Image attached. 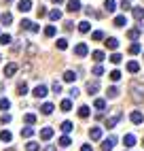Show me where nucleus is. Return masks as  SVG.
Segmentation results:
<instances>
[{
    "label": "nucleus",
    "mask_w": 144,
    "mask_h": 151,
    "mask_svg": "<svg viewBox=\"0 0 144 151\" xmlns=\"http://www.w3.org/2000/svg\"><path fill=\"white\" fill-rule=\"evenodd\" d=\"M129 92H131V100H133V102H142V100H144V83L131 81L129 83Z\"/></svg>",
    "instance_id": "1"
},
{
    "label": "nucleus",
    "mask_w": 144,
    "mask_h": 151,
    "mask_svg": "<svg viewBox=\"0 0 144 151\" xmlns=\"http://www.w3.org/2000/svg\"><path fill=\"white\" fill-rule=\"evenodd\" d=\"M19 26H21V30H28V32H34V34L40 30L34 22H30V19H21V24H19Z\"/></svg>",
    "instance_id": "2"
},
{
    "label": "nucleus",
    "mask_w": 144,
    "mask_h": 151,
    "mask_svg": "<svg viewBox=\"0 0 144 151\" xmlns=\"http://www.w3.org/2000/svg\"><path fill=\"white\" fill-rule=\"evenodd\" d=\"M115 145H117V136H108V138L102 140V149H104V151H110Z\"/></svg>",
    "instance_id": "3"
},
{
    "label": "nucleus",
    "mask_w": 144,
    "mask_h": 151,
    "mask_svg": "<svg viewBox=\"0 0 144 151\" xmlns=\"http://www.w3.org/2000/svg\"><path fill=\"white\" fill-rule=\"evenodd\" d=\"M74 53H76L78 58H85V55L89 53V47H87V43H78V45L74 47Z\"/></svg>",
    "instance_id": "4"
},
{
    "label": "nucleus",
    "mask_w": 144,
    "mask_h": 151,
    "mask_svg": "<svg viewBox=\"0 0 144 151\" xmlns=\"http://www.w3.org/2000/svg\"><path fill=\"white\" fill-rule=\"evenodd\" d=\"M17 9H19L21 13H28L30 9H32V0H19V2H17Z\"/></svg>",
    "instance_id": "5"
},
{
    "label": "nucleus",
    "mask_w": 144,
    "mask_h": 151,
    "mask_svg": "<svg viewBox=\"0 0 144 151\" xmlns=\"http://www.w3.org/2000/svg\"><path fill=\"white\" fill-rule=\"evenodd\" d=\"M17 70H19V66H17L15 62H11V64H6V66H4V77H13V75L17 73Z\"/></svg>",
    "instance_id": "6"
},
{
    "label": "nucleus",
    "mask_w": 144,
    "mask_h": 151,
    "mask_svg": "<svg viewBox=\"0 0 144 151\" xmlns=\"http://www.w3.org/2000/svg\"><path fill=\"white\" fill-rule=\"evenodd\" d=\"M121 117H123V113H117V115L108 117V119H106V128H108V130H110V128H115V126L119 124V119H121Z\"/></svg>",
    "instance_id": "7"
},
{
    "label": "nucleus",
    "mask_w": 144,
    "mask_h": 151,
    "mask_svg": "<svg viewBox=\"0 0 144 151\" xmlns=\"http://www.w3.org/2000/svg\"><path fill=\"white\" fill-rule=\"evenodd\" d=\"M53 134H55V130L53 128H43V130H40V138H43V140H49V138H53Z\"/></svg>",
    "instance_id": "8"
},
{
    "label": "nucleus",
    "mask_w": 144,
    "mask_h": 151,
    "mask_svg": "<svg viewBox=\"0 0 144 151\" xmlns=\"http://www.w3.org/2000/svg\"><path fill=\"white\" fill-rule=\"evenodd\" d=\"M68 11L70 13H78L81 11V0H68Z\"/></svg>",
    "instance_id": "9"
},
{
    "label": "nucleus",
    "mask_w": 144,
    "mask_h": 151,
    "mask_svg": "<svg viewBox=\"0 0 144 151\" xmlns=\"http://www.w3.org/2000/svg\"><path fill=\"white\" fill-rule=\"evenodd\" d=\"M129 119H131V124H142V122H144V115L140 113V111H131Z\"/></svg>",
    "instance_id": "10"
},
{
    "label": "nucleus",
    "mask_w": 144,
    "mask_h": 151,
    "mask_svg": "<svg viewBox=\"0 0 144 151\" xmlns=\"http://www.w3.org/2000/svg\"><path fill=\"white\" fill-rule=\"evenodd\" d=\"M123 145H125L127 149H131L133 145H136V136H133V134H125V136H123Z\"/></svg>",
    "instance_id": "11"
},
{
    "label": "nucleus",
    "mask_w": 144,
    "mask_h": 151,
    "mask_svg": "<svg viewBox=\"0 0 144 151\" xmlns=\"http://www.w3.org/2000/svg\"><path fill=\"white\" fill-rule=\"evenodd\" d=\"M47 92H49L47 85H36V87H34V96H36V98H45Z\"/></svg>",
    "instance_id": "12"
},
{
    "label": "nucleus",
    "mask_w": 144,
    "mask_h": 151,
    "mask_svg": "<svg viewBox=\"0 0 144 151\" xmlns=\"http://www.w3.org/2000/svg\"><path fill=\"white\" fill-rule=\"evenodd\" d=\"M131 13H133V19H138V22H142V19H144V9H142V6H133Z\"/></svg>",
    "instance_id": "13"
},
{
    "label": "nucleus",
    "mask_w": 144,
    "mask_h": 151,
    "mask_svg": "<svg viewBox=\"0 0 144 151\" xmlns=\"http://www.w3.org/2000/svg\"><path fill=\"white\" fill-rule=\"evenodd\" d=\"M89 136H91V140H100V138H102V128H98V126L91 128V130H89Z\"/></svg>",
    "instance_id": "14"
},
{
    "label": "nucleus",
    "mask_w": 144,
    "mask_h": 151,
    "mask_svg": "<svg viewBox=\"0 0 144 151\" xmlns=\"http://www.w3.org/2000/svg\"><path fill=\"white\" fill-rule=\"evenodd\" d=\"M98 89H100V83H98V81H89V83H87V92H89L91 96L98 94Z\"/></svg>",
    "instance_id": "15"
},
{
    "label": "nucleus",
    "mask_w": 144,
    "mask_h": 151,
    "mask_svg": "<svg viewBox=\"0 0 144 151\" xmlns=\"http://www.w3.org/2000/svg\"><path fill=\"white\" fill-rule=\"evenodd\" d=\"M0 22H2V26H9V24H13V15L4 11L2 15H0Z\"/></svg>",
    "instance_id": "16"
},
{
    "label": "nucleus",
    "mask_w": 144,
    "mask_h": 151,
    "mask_svg": "<svg viewBox=\"0 0 144 151\" xmlns=\"http://www.w3.org/2000/svg\"><path fill=\"white\" fill-rule=\"evenodd\" d=\"M127 70H129L131 75H136L138 70H140V64L136 62V60H131V62H127Z\"/></svg>",
    "instance_id": "17"
},
{
    "label": "nucleus",
    "mask_w": 144,
    "mask_h": 151,
    "mask_svg": "<svg viewBox=\"0 0 144 151\" xmlns=\"http://www.w3.org/2000/svg\"><path fill=\"white\" fill-rule=\"evenodd\" d=\"M49 19H51V22H59V19H61V11H59V9L49 11Z\"/></svg>",
    "instance_id": "18"
},
{
    "label": "nucleus",
    "mask_w": 144,
    "mask_h": 151,
    "mask_svg": "<svg viewBox=\"0 0 144 151\" xmlns=\"http://www.w3.org/2000/svg\"><path fill=\"white\" fill-rule=\"evenodd\" d=\"M89 115H91L89 106H85V104H83V106H78V117H81V119H87Z\"/></svg>",
    "instance_id": "19"
},
{
    "label": "nucleus",
    "mask_w": 144,
    "mask_h": 151,
    "mask_svg": "<svg viewBox=\"0 0 144 151\" xmlns=\"http://www.w3.org/2000/svg\"><path fill=\"white\" fill-rule=\"evenodd\" d=\"M59 130H61V132H64V134H70L72 130H74V126H72V122H64V124L59 126Z\"/></svg>",
    "instance_id": "20"
},
{
    "label": "nucleus",
    "mask_w": 144,
    "mask_h": 151,
    "mask_svg": "<svg viewBox=\"0 0 144 151\" xmlns=\"http://www.w3.org/2000/svg\"><path fill=\"white\" fill-rule=\"evenodd\" d=\"M74 79H76V73H74V70H66V73H64V81H66V83H72Z\"/></svg>",
    "instance_id": "21"
},
{
    "label": "nucleus",
    "mask_w": 144,
    "mask_h": 151,
    "mask_svg": "<svg viewBox=\"0 0 144 151\" xmlns=\"http://www.w3.org/2000/svg\"><path fill=\"white\" fill-rule=\"evenodd\" d=\"M59 109L64 111V113H68V111H72V100H61V104H59Z\"/></svg>",
    "instance_id": "22"
},
{
    "label": "nucleus",
    "mask_w": 144,
    "mask_h": 151,
    "mask_svg": "<svg viewBox=\"0 0 144 151\" xmlns=\"http://www.w3.org/2000/svg\"><path fill=\"white\" fill-rule=\"evenodd\" d=\"M24 122H26L28 126H34V124H36V115H34V113H26V115H24Z\"/></svg>",
    "instance_id": "23"
},
{
    "label": "nucleus",
    "mask_w": 144,
    "mask_h": 151,
    "mask_svg": "<svg viewBox=\"0 0 144 151\" xmlns=\"http://www.w3.org/2000/svg\"><path fill=\"white\" fill-rule=\"evenodd\" d=\"M125 24H127V17H125V15H117V17H115V26H117V28H123Z\"/></svg>",
    "instance_id": "24"
},
{
    "label": "nucleus",
    "mask_w": 144,
    "mask_h": 151,
    "mask_svg": "<svg viewBox=\"0 0 144 151\" xmlns=\"http://www.w3.org/2000/svg\"><path fill=\"white\" fill-rule=\"evenodd\" d=\"M17 94H19V96H26V94H28V83H26V81L17 83Z\"/></svg>",
    "instance_id": "25"
},
{
    "label": "nucleus",
    "mask_w": 144,
    "mask_h": 151,
    "mask_svg": "<svg viewBox=\"0 0 144 151\" xmlns=\"http://www.w3.org/2000/svg\"><path fill=\"white\" fill-rule=\"evenodd\" d=\"M53 104H51V102H45L43 106H40V111H43V115H51V113H53Z\"/></svg>",
    "instance_id": "26"
},
{
    "label": "nucleus",
    "mask_w": 144,
    "mask_h": 151,
    "mask_svg": "<svg viewBox=\"0 0 144 151\" xmlns=\"http://www.w3.org/2000/svg\"><path fill=\"white\" fill-rule=\"evenodd\" d=\"M0 140H4V143H11V140H13V134L9 132V130H2V132H0Z\"/></svg>",
    "instance_id": "27"
},
{
    "label": "nucleus",
    "mask_w": 144,
    "mask_h": 151,
    "mask_svg": "<svg viewBox=\"0 0 144 151\" xmlns=\"http://www.w3.org/2000/svg\"><path fill=\"white\" fill-rule=\"evenodd\" d=\"M104 9H106L108 13H112L117 9V2H115V0H104Z\"/></svg>",
    "instance_id": "28"
},
{
    "label": "nucleus",
    "mask_w": 144,
    "mask_h": 151,
    "mask_svg": "<svg viewBox=\"0 0 144 151\" xmlns=\"http://www.w3.org/2000/svg\"><path fill=\"white\" fill-rule=\"evenodd\" d=\"M21 136L24 138H32L34 136V128H30V126L28 128H21Z\"/></svg>",
    "instance_id": "29"
},
{
    "label": "nucleus",
    "mask_w": 144,
    "mask_h": 151,
    "mask_svg": "<svg viewBox=\"0 0 144 151\" xmlns=\"http://www.w3.org/2000/svg\"><path fill=\"white\" fill-rule=\"evenodd\" d=\"M89 30H91V24H89V22H81V24H78V32H83V34H87Z\"/></svg>",
    "instance_id": "30"
},
{
    "label": "nucleus",
    "mask_w": 144,
    "mask_h": 151,
    "mask_svg": "<svg viewBox=\"0 0 144 151\" xmlns=\"http://www.w3.org/2000/svg\"><path fill=\"white\" fill-rule=\"evenodd\" d=\"M104 45H106L108 49H117V47H119V41H117V38H112V36H110V38H106V43H104Z\"/></svg>",
    "instance_id": "31"
},
{
    "label": "nucleus",
    "mask_w": 144,
    "mask_h": 151,
    "mask_svg": "<svg viewBox=\"0 0 144 151\" xmlns=\"http://www.w3.org/2000/svg\"><path fill=\"white\" fill-rule=\"evenodd\" d=\"M11 109V100L9 98H0V111H9Z\"/></svg>",
    "instance_id": "32"
},
{
    "label": "nucleus",
    "mask_w": 144,
    "mask_h": 151,
    "mask_svg": "<svg viewBox=\"0 0 144 151\" xmlns=\"http://www.w3.org/2000/svg\"><path fill=\"white\" fill-rule=\"evenodd\" d=\"M127 36L131 38V41H133V43H136V38L140 36V28H131V30H129V32H127Z\"/></svg>",
    "instance_id": "33"
},
{
    "label": "nucleus",
    "mask_w": 144,
    "mask_h": 151,
    "mask_svg": "<svg viewBox=\"0 0 144 151\" xmlns=\"http://www.w3.org/2000/svg\"><path fill=\"white\" fill-rule=\"evenodd\" d=\"M93 106H96L98 111H104V109H106V100H102V98H96V102H93Z\"/></svg>",
    "instance_id": "34"
},
{
    "label": "nucleus",
    "mask_w": 144,
    "mask_h": 151,
    "mask_svg": "<svg viewBox=\"0 0 144 151\" xmlns=\"http://www.w3.org/2000/svg\"><path fill=\"white\" fill-rule=\"evenodd\" d=\"M91 73H93L96 77H100V75H104V66H102V64H96L93 68H91Z\"/></svg>",
    "instance_id": "35"
},
{
    "label": "nucleus",
    "mask_w": 144,
    "mask_h": 151,
    "mask_svg": "<svg viewBox=\"0 0 144 151\" xmlns=\"http://www.w3.org/2000/svg\"><path fill=\"white\" fill-rule=\"evenodd\" d=\"M140 51H142V47H140L138 43H131V45H129V53H131V55H136V53H140Z\"/></svg>",
    "instance_id": "36"
},
{
    "label": "nucleus",
    "mask_w": 144,
    "mask_h": 151,
    "mask_svg": "<svg viewBox=\"0 0 144 151\" xmlns=\"http://www.w3.org/2000/svg\"><path fill=\"white\" fill-rule=\"evenodd\" d=\"M70 145H72V140H70V136H66V134H64V136L59 138V147H70Z\"/></svg>",
    "instance_id": "37"
},
{
    "label": "nucleus",
    "mask_w": 144,
    "mask_h": 151,
    "mask_svg": "<svg viewBox=\"0 0 144 151\" xmlns=\"http://www.w3.org/2000/svg\"><path fill=\"white\" fill-rule=\"evenodd\" d=\"M91 58H93V60H96V62L100 64V62H102V60H104V51H100V49H98V51H93V53H91Z\"/></svg>",
    "instance_id": "38"
},
{
    "label": "nucleus",
    "mask_w": 144,
    "mask_h": 151,
    "mask_svg": "<svg viewBox=\"0 0 144 151\" xmlns=\"http://www.w3.org/2000/svg\"><path fill=\"white\" fill-rule=\"evenodd\" d=\"M11 34H0V45H11Z\"/></svg>",
    "instance_id": "39"
},
{
    "label": "nucleus",
    "mask_w": 144,
    "mask_h": 151,
    "mask_svg": "<svg viewBox=\"0 0 144 151\" xmlns=\"http://www.w3.org/2000/svg\"><path fill=\"white\" fill-rule=\"evenodd\" d=\"M26 149H28V151H40V145L34 143V140H30V143L26 145Z\"/></svg>",
    "instance_id": "40"
},
{
    "label": "nucleus",
    "mask_w": 144,
    "mask_h": 151,
    "mask_svg": "<svg viewBox=\"0 0 144 151\" xmlns=\"http://www.w3.org/2000/svg\"><path fill=\"white\" fill-rule=\"evenodd\" d=\"M55 32H57L55 26H47V28H45V36H49V38H51V36H55Z\"/></svg>",
    "instance_id": "41"
},
{
    "label": "nucleus",
    "mask_w": 144,
    "mask_h": 151,
    "mask_svg": "<svg viewBox=\"0 0 144 151\" xmlns=\"http://www.w3.org/2000/svg\"><path fill=\"white\" fill-rule=\"evenodd\" d=\"M91 38H93V41H102V38H104V32H102V30H96V32H91Z\"/></svg>",
    "instance_id": "42"
},
{
    "label": "nucleus",
    "mask_w": 144,
    "mask_h": 151,
    "mask_svg": "<svg viewBox=\"0 0 144 151\" xmlns=\"http://www.w3.org/2000/svg\"><path fill=\"white\" fill-rule=\"evenodd\" d=\"M57 49H61V51L68 49V41H66V38H57Z\"/></svg>",
    "instance_id": "43"
},
{
    "label": "nucleus",
    "mask_w": 144,
    "mask_h": 151,
    "mask_svg": "<svg viewBox=\"0 0 144 151\" xmlns=\"http://www.w3.org/2000/svg\"><path fill=\"white\" fill-rule=\"evenodd\" d=\"M119 96V87H108V98H117Z\"/></svg>",
    "instance_id": "44"
},
{
    "label": "nucleus",
    "mask_w": 144,
    "mask_h": 151,
    "mask_svg": "<svg viewBox=\"0 0 144 151\" xmlns=\"http://www.w3.org/2000/svg\"><path fill=\"white\" fill-rule=\"evenodd\" d=\"M121 60H123V58H121V53H112V55H110V62H112V64H119Z\"/></svg>",
    "instance_id": "45"
},
{
    "label": "nucleus",
    "mask_w": 144,
    "mask_h": 151,
    "mask_svg": "<svg viewBox=\"0 0 144 151\" xmlns=\"http://www.w3.org/2000/svg\"><path fill=\"white\" fill-rule=\"evenodd\" d=\"M121 9H123V11H129V9H131V2H129V0H123V2H121Z\"/></svg>",
    "instance_id": "46"
},
{
    "label": "nucleus",
    "mask_w": 144,
    "mask_h": 151,
    "mask_svg": "<svg viewBox=\"0 0 144 151\" xmlns=\"http://www.w3.org/2000/svg\"><path fill=\"white\" fill-rule=\"evenodd\" d=\"M110 79H112V81H119V79H121V73H119V70H112V73H110Z\"/></svg>",
    "instance_id": "47"
},
{
    "label": "nucleus",
    "mask_w": 144,
    "mask_h": 151,
    "mask_svg": "<svg viewBox=\"0 0 144 151\" xmlns=\"http://www.w3.org/2000/svg\"><path fill=\"white\" fill-rule=\"evenodd\" d=\"M11 119H13L11 115H9V113H4L2 117H0V122H2V124H11Z\"/></svg>",
    "instance_id": "48"
},
{
    "label": "nucleus",
    "mask_w": 144,
    "mask_h": 151,
    "mask_svg": "<svg viewBox=\"0 0 144 151\" xmlns=\"http://www.w3.org/2000/svg\"><path fill=\"white\" fill-rule=\"evenodd\" d=\"M51 87H53V92H55V94H59V92H61V83H59V81H55Z\"/></svg>",
    "instance_id": "49"
},
{
    "label": "nucleus",
    "mask_w": 144,
    "mask_h": 151,
    "mask_svg": "<svg viewBox=\"0 0 144 151\" xmlns=\"http://www.w3.org/2000/svg\"><path fill=\"white\" fill-rule=\"evenodd\" d=\"M34 53H36V45H28V55L32 58Z\"/></svg>",
    "instance_id": "50"
},
{
    "label": "nucleus",
    "mask_w": 144,
    "mask_h": 151,
    "mask_svg": "<svg viewBox=\"0 0 144 151\" xmlns=\"http://www.w3.org/2000/svg\"><path fill=\"white\" fill-rule=\"evenodd\" d=\"M36 15H38V17H45V15H49V13H47V9H45V6H40L38 11H36Z\"/></svg>",
    "instance_id": "51"
},
{
    "label": "nucleus",
    "mask_w": 144,
    "mask_h": 151,
    "mask_svg": "<svg viewBox=\"0 0 144 151\" xmlns=\"http://www.w3.org/2000/svg\"><path fill=\"white\" fill-rule=\"evenodd\" d=\"M68 94H70V98H76V96H78L81 92H78V89H76V87H72V89H70V92H68Z\"/></svg>",
    "instance_id": "52"
},
{
    "label": "nucleus",
    "mask_w": 144,
    "mask_h": 151,
    "mask_svg": "<svg viewBox=\"0 0 144 151\" xmlns=\"http://www.w3.org/2000/svg\"><path fill=\"white\" fill-rule=\"evenodd\" d=\"M72 26H74L72 22H66V24H64V30H66V32H70V30H72Z\"/></svg>",
    "instance_id": "53"
},
{
    "label": "nucleus",
    "mask_w": 144,
    "mask_h": 151,
    "mask_svg": "<svg viewBox=\"0 0 144 151\" xmlns=\"http://www.w3.org/2000/svg\"><path fill=\"white\" fill-rule=\"evenodd\" d=\"M81 151H93V147H91V145H83V147H81Z\"/></svg>",
    "instance_id": "54"
},
{
    "label": "nucleus",
    "mask_w": 144,
    "mask_h": 151,
    "mask_svg": "<svg viewBox=\"0 0 144 151\" xmlns=\"http://www.w3.org/2000/svg\"><path fill=\"white\" fill-rule=\"evenodd\" d=\"M43 151H55V147H53V145H47V147H45Z\"/></svg>",
    "instance_id": "55"
},
{
    "label": "nucleus",
    "mask_w": 144,
    "mask_h": 151,
    "mask_svg": "<svg viewBox=\"0 0 144 151\" xmlns=\"http://www.w3.org/2000/svg\"><path fill=\"white\" fill-rule=\"evenodd\" d=\"M51 2H55V4H61V2H64V0H51Z\"/></svg>",
    "instance_id": "56"
},
{
    "label": "nucleus",
    "mask_w": 144,
    "mask_h": 151,
    "mask_svg": "<svg viewBox=\"0 0 144 151\" xmlns=\"http://www.w3.org/2000/svg\"><path fill=\"white\" fill-rule=\"evenodd\" d=\"M4 2H13V0H4Z\"/></svg>",
    "instance_id": "57"
},
{
    "label": "nucleus",
    "mask_w": 144,
    "mask_h": 151,
    "mask_svg": "<svg viewBox=\"0 0 144 151\" xmlns=\"http://www.w3.org/2000/svg\"><path fill=\"white\" fill-rule=\"evenodd\" d=\"M142 145H144V140H142Z\"/></svg>",
    "instance_id": "58"
},
{
    "label": "nucleus",
    "mask_w": 144,
    "mask_h": 151,
    "mask_svg": "<svg viewBox=\"0 0 144 151\" xmlns=\"http://www.w3.org/2000/svg\"><path fill=\"white\" fill-rule=\"evenodd\" d=\"M0 60H2V58H0Z\"/></svg>",
    "instance_id": "59"
}]
</instances>
